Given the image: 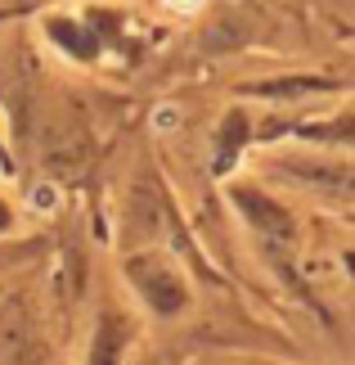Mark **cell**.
<instances>
[{"label":"cell","instance_id":"6da1fadb","mask_svg":"<svg viewBox=\"0 0 355 365\" xmlns=\"http://www.w3.org/2000/svg\"><path fill=\"white\" fill-rule=\"evenodd\" d=\"M203 5H207V0H162V9L184 14V19H189V14H203Z\"/></svg>","mask_w":355,"mask_h":365}]
</instances>
